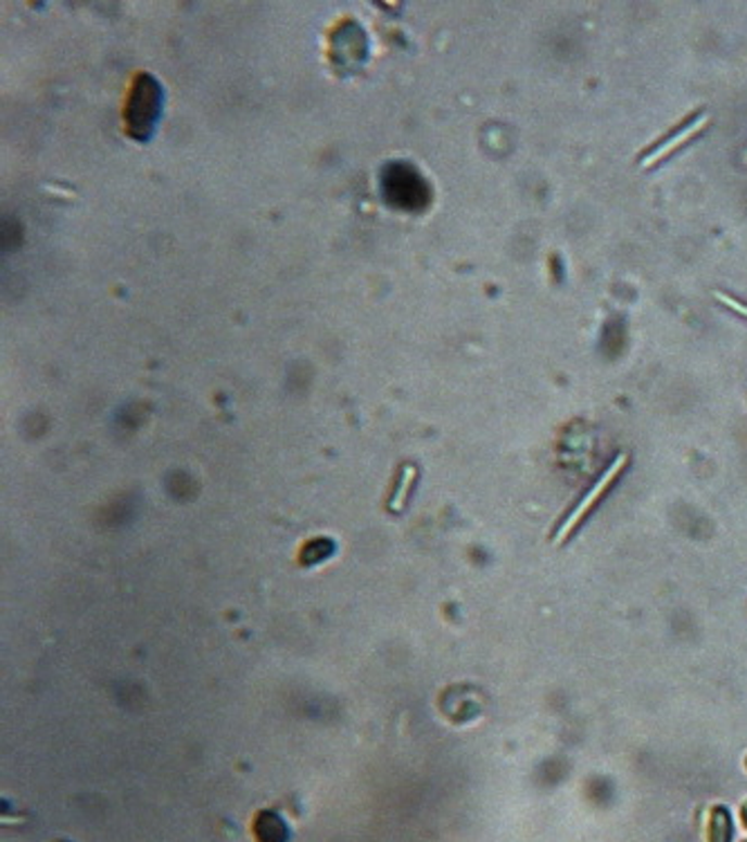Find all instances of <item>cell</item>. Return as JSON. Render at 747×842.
Listing matches in <instances>:
<instances>
[{
  "instance_id": "3",
  "label": "cell",
  "mask_w": 747,
  "mask_h": 842,
  "mask_svg": "<svg viewBox=\"0 0 747 842\" xmlns=\"http://www.w3.org/2000/svg\"><path fill=\"white\" fill-rule=\"evenodd\" d=\"M382 189L384 198L391 202L397 210H412L418 205V196H420V176L414 172L412 166H406L402 162H393L384 168L382 174Z\"/></svg>"
},
{
  "instance_id": "5",
  "label": "cell",
  "mask_w": 747,
  "mask_h": 842,
  "mask_svg": "<svg viewBox=\"0 0 747 842\" xmlns=\"http://www.w3.org/2000/svg\"><path fill=\"white\" fill-rule=\"evenodd\" d=\"M714 835L711 842H730V816L725 814V808H717V818H714Z\"/></svg>"
},
{
  "instance_id": "4",
  "label": "cell",
  "mask_w": 747,
  "mask_h": 842,
  "mask_svg": "<svg viewBox=\"0 0 747 842\" xmlns=\"http://www.w3.org/2000/svg\"><path fill=\"white\" fill-rule=\"evenodd\" d=\"M709 124V115L707 113H702L700 117H696L692 124H687L683 130H678L675 135H673V138H669V140H664L658 149H654L649 155H644L642 158V168H651V166H656L658 162H662L669 153H673L675 149H681L685 142H689V140H694L696 138V135L698 133H702L705 130V126Z\"/></svg>"
},
{
  "instance_id": "1",
  "label": "cell",
  "mask_w": 747,
  "mask_h": 842,
  "mask_svg": "<svg viewBox=\"0 0 747 842\" xmlns=\"http://www.w3.org/2000/svg\"><path fill=\"white\" fill-rule=\"evenodd\" d=\"M162 104H164V92L157 79L147 73L135 77L124 106L126 133L132 140L147 142L151 138L155 124L162 115Z\"/></svg>"
},
{
  "instance_id": "6",
  "label": "cell",
  "mask_w": 747,
  "mask_h": 842,
  "mask_svg": "<svg viewBox=\"0 0 747 842\" xmlns=\"http://www.w3.org/2000/svg\"><path fill=\"white\" fill-rule=\"evenodd\" d=\"M714 297L723 303V306H727L730 311L738 313L740 317H747V306H745L743 301H738V299H734V297H730V294H725V292H714Z\"/></svg>"
},
{
  "instance_id": "2",
  "label": "cell",
  "mask_w": 747,
  "mask_h": 842,
  "mask_svg": "<svg viewBox=\"0 0 747 842\" xmlns=\"http://www.w3.org/2000/svg\"><path fill=\"white\" fill-rule=\"evenodd\" d=\"M626 465H629V454H620V456H616L613 463H610V465L606 467V472L597 479V483L588 490V494H586L580 503L574 505V508L570 511V515L564 519V524H561V526L557 528V532L553 535V544H555V546H564V544L568 542L570 535H572L577 528H580V524H582V521L586 519V515L595 508L597 501L602 499V494H604L610 486L616 483V479L622 475V469H624Z\"/></svg>"
}]
</instances>
